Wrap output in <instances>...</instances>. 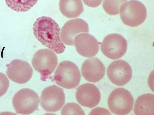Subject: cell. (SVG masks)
<instances>
[{
    "label": "cell",
    "instance_id": "obj_13",
    "mask_svg": "<svg viewBox=\"0 0 154 115\" xmlns=\"http://www.w3.org/2000/svg\"><path fill=\"white\" fill-rule=\"evenodd\" d=\"M74 44L78 53L84 57H93L99 50L98 41L93 36L88 33L77 35L74 39Z\"/></svg>",
    "mask_w": 154,
    "mask_h": 115
},
{
    "label": "cell",
    "instance_id": "obj_10",
    "mask_svg": "<svg viewBox=\"0 0 154 115\" xmlns=\"http://www.w3.org/2000/svg\"><path fill=\"white\" fill-rule=\"evenodd\" d=\"M7 75L12 81L19 84L28 81L33 74V70L30 64L22 60L15 59L6 65Z\"/></svg>",
    "mask_w": 154,
    "mask_h": 115
},
{
    "label": "cell",
    "instance_id": "obj_19",
    "mask_svg": "<svg viewBox=\"0 0 154 115\" xmlns=\"http://www.w3.org/2000/svg\"><path fill=\"white\" fill-rule=\"evenodd\" d=\"M62 115H85L81 108L75 103H69L66 104L62 108Z\"/></svg>",
    "mask_w": 154,
    "mask_h": 115
},
{
    "label": "cell",
    "instance_id": "obj_20",
    "mask_svg": "<svg viewBox=\"0 0 154 115\" xmlns=\"http://www.w3.org/2000/svg\"><path fill=\"white\" fill-rule=\"evenodd\" d=\"M9 86V81L6 75L0 72V97L4 95Z\"/></svg>",
    "mask_w": 154,
    "mask_h": 115
},
{
    "label": "cell",
    "instance_id": "obj_6",
    "mask_svg": "<svg viewBox=\"0 0 154 115\" xmlns=\"http://www.w3.org/2000/svg\"><path fill=\"white\" fill-rule=\"evenodd\" d=\"M39 101L38 96L35 92L29 88H23L14 96L12 104L17 113L29 114L37 110Z\"/></svg>",
    "mask_w": 154,
    "mask_h": 115
},
{
    "label": "cell",
    "instance_id": "obj_8",
    "mask_svg": "<svg viewBox=\"0 0 154 115\" xmlns=\"http://www.w3.org/2000/svg\"><path fill=\"white\" fill-rule=\"evenodd\" d=\"M65 102V96L63 90L56 85L45 89L40 99L41 106L45 111L55 112L60 110Z\"/></svg>",
    "mask_w": 154,
    "mask_h": 115
},
{
    "label": "cell",
    "instance_id": "obj_3",
    "mask_svg": "<svg viewBox=\"0 0 154 115\" xmlns=\"http://www.w3.org/2000/svg\"><path fill=\"white\" fill-rule=\"evenodd\" d=\"M121 18L125 25L131 27L137 26L145 20L147 11L140 1L131 0L123 4L119 9Z\"/></svg>",
    "mask_w": 154,
    "mask_h": 115
},
{
    "label": "cell",
    "instance_id": "obj_5",
    "mask_svg": "<svg viewBox=\"0 0 154 115\" xmlns=\"http://www.w3.org/2000/svg\"><path fill=\"white\" fill-rule=\"evenodd\" d=\"M134 99L130 93L123 88L114 89L108 99V106L113 114L125 115L130 112L134 104Z\"/></svg>",
    "mask_w": 154,
    "mask_h": 115
},
{
    "label": "cell",
    "instance_id": "obj_21",
    "mask_svg": "<svg viewBox=\"0 0 154 115\" xmlns=\"http://www.w3.org/2000/svg\"><path fill=\"white\" fill-rule=\"evenodd\" d=\"M84 3L88 7H95L99 6L102 0H82Z\"/></svg>",
    "mask_w": 154,
    "mask_h": 115
},
{
    "label": "cell",
    "instance_id": "obj_2",
    "mask_svg": "<svg viewBox=\"0 0 154 115\" xmlns=\"http://www.w3.org/2000/svg\"><path fill=\"white\" fill-rule=\"evenodd\" d=\"M81 75L77 66L69 61L60 63L55 72L54 79L57 84L63 88L71 89L79 84Z\"/></svg>",
    "mask_w": 154,
    "mask_h": 115
},
{
    "label": "cell",
    "instance_id": "obj_9",
    "mask_svg": "<svg viewBox=\"0 0 154 115\" xmlns=\"http://www.w3.org/2000/svg\"><path fill=\"white\" fill-rule=\"evenodd\" d=\"M107 74L114 84L122 86L127 84L132 78V72L129 64L122 60L115 61L108 66Z\"/></svg>",
    "mask_w": 154,
    "mask_h": 115
},
{
    "label": "cell",
    "instance_id": "obj_4",
    "mask_svg": "<svg viewBox=\"0 0 154 115\" xmlns=\"http://www.w3.org/2000/svg\"><path fill=\"white\" fill-rule=\"evenodd\" d=\"M57 63L58 59L56 54L48 49L37 51L32 60L33 67L40 74L41 79L43 81L54 71Z\"/></svg>",
    "mask_w": 154,
    "mask_h": 115
},
{
    "label": "cell",
    "instance_id": "obj_1",
    "mask_svg": "<svg viewBox=\"0 0 154 115\" xmlns=\"http://www.w3.org/2000/svg\"><path fill=\"white\" fill-rule=\"evenodd\" d=\"M32 29L36 38L43 45L57 54L64 52L65 46L60 37V28L52 18L45 16L38 17Z\"/></svg>",
    "mask_w": 154,
    "mask_h": 115
},
{
    "label": "cell",
    "instance_id": "obj_11",
    "mask_svg": "<svg viewBox=\"0 0 154 115\" xmlns=\"http://www.w3.org/2000/svg\"><path fill=\"white\" fill-rule=\"evenodd\" d=\"M87 23L83 19L78 18L67 22L62 27L60 34L62 42L69 46L74 45L75 37L80 33H88Z\"/></svg>",
    "mask_w": 154,
    "mask_h": 115
},
{
    "label": "cell",
    "instance_id": "obj_7",
    "mask_svg": "<svg viewBox=\"0 0 154 115\" xmlns=\"http://www.w3.org/2000/svg\"><path fill=\"white\" fill-rule=\"evenodd\" d=\"M126 40L121 35L112 34L107 35L101 43L100 49L103 53L112 60L120 58L126 53Z\"/></svg>",
    "mask_w": 154,
    "mask_h": 115
},
{
    "label": "cell",
    "instance_id": "obj_14",
    "mask_svg": "<svg viewBox=\"0 0 154 115\" xmlns=\"http://www.w3.org/2000/svg\"><path fill=\"white\" fill-rule=\"evenodd\" d=\"M83 76L88 81L95 83L104 77L105 69L103 63L98 58H91L86 60L81 67Z\"/></svg>",
    "mask_w": 154,
    "mask_h": 115
},
{
    "label": "cell",
    "instance_id": "obj_22",
    "mask_svg": "<svg viewBox=\"0 0 154 115\" xmlns=\"http://www.w3.org/2000/svg\"><path fill=\"white\" fill-rule=\"evenodd\" d=\"M0 50H1V49H0Z\"/></svg>",
    "mask_w": 154,
    "mask_h": 115
},
{
    "label": "cell",
    "instance_id": "obj_12",
    "mask_svg": "<svg viewBox=\"0 0 154 115\" xmlns=\"http://www.w3.org/2000/svg\"><path fill=\"white\" fill-rule=\"evenodd\" d=\"M76 97L79 103L82 106L93 108L99 103L101 94L98 88L94 84L87 83L77 88Z\"/></svg>",
    "mask_w": 154,
    "mask_h": 115
},
{
    "label": "cell",
    "instance_id": "obj_15",
    "mask_svg": "<svg viewBox=\"0 0 154 115\" xmlns=\"http://www.w3.org/2000/svg\"><path fill=\"white\" fill-rule=\"evenodd\" d=\"M134 112L137 115H154V95L147 93L138 97L135 102Z\"/></svg>",
    "mask_w": 154,
    "mask_h": 115
},
{
    "label": "cell",
    "instance_id": "obj_18",
    "mask_svg": "<svg viewBox=\"0 0 154 115\" xmlns=\"http://www.w3.org/2000/svg\"><path fill=\"white\" fill-rule=\"evenodd\" d=\"M127 0H103V7L105 11L110 15L119 14L121 6Z\"/></svg>",
    "mask_w": 154,
    "mask_h": 115
},
{
    "label": "cell",
    "instance_id": "obj_16",
    "mask_svg": "<svg viewBox=\"0 0 154 115\" xmlns=\"http://www.w3.org/2000/svg\"><path fill=\"white\" fill-rule=\"evenodd\" d=\"M59 7L62 14L69 18L78 17L84 11L82 0H60Z\"/></svg>",
    "mask_w": 154,
    "mask_h": 115
},
{
    "label": "cell",
    "instance_id": "obj_17",
    "mask_svg": "<svg viewBox=\"0 0 154 115\" xmlns=\"http://www.w3.org/2000/svg\"><path fill=\"white\" fill-rule=\"evenodd\" d=\"M38 0H5L6 5L17 12L29 10L37 3Z\"/></svg>",
    "mask_w": 154,
    "mask_h": 115
}]
</instances>
